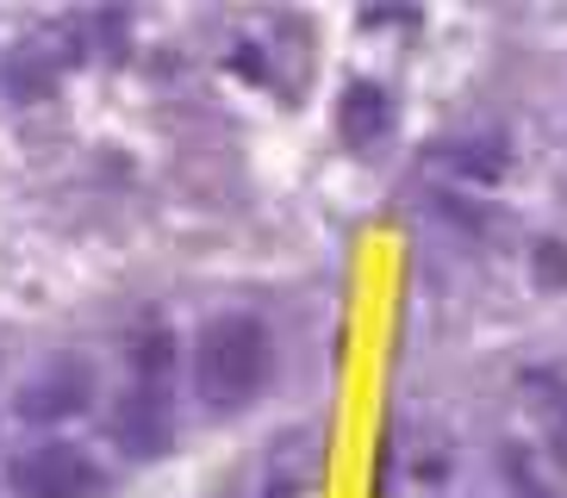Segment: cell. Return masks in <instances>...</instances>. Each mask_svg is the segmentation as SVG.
I'll use <instances>...</instances> for the list:
<instances>
[{
  "label": "cell",
  "instance_id": "cell-1",
  "mask_svg": "<svg viewBox=\"0 0 567 498\" xmlns=\"http://www.w3.org/2000/svg\"><path fill=\"white\" fill-rule=\"evenodd\" d=\"M262 374H268V331L250 312H225L200 331V343H194V381H200V398L213 412H237L262 386Z\"/></svg>",
  "mask_w": 567,
  "mask_h": 498
},
{
  "label": "cell",
  "instance_id": "cell-2",
  "mask_svg": "<svg viewBox=\"0 0 567 498\" xmlns=\"http://www.w3.org/2000/svg\"><path fill=\"white\" fill-rule=\"evenodd\" d=\"M101 486L94 461L75 443H32L13 461V492L19 498H87Z\"/></svg>",
  "mask_w": 567,
  "mask_h": 498
},
{
  "label": "cell",
  "instance_id": "cell-3",
  "mask_svg": "<svg viewBox=\"0 0 567 498\" xmlns=\"http://www.w3.org/2000/svg\"><path fill=\"white\" fill-rule=\"evenodd\" d=\"M168 430H175V412H168V386L132 381V393L113 405V436L125 455H163Z\"/></svg>",
  "mask_w": 567,
  "mask_h": 498
},
{
  "label": "cell",
  "instance_id": "cell-4",
  "mask_svg": "<svg viewBox=\"0 0 567 498\" xmlns=\"http://www.w3.org/2000/svg\"><path fill=\"white\" fill-rule=\"evenodd\" d=\"M87 398H94V374L82 362H51L44 374H32L19 386V417L25 424H63V417L82 412Z\"/></svg>",
  "mask_w": 567,
  "mask_h": 498
},
{
  "label": "cell",
  "instance_id": "cell-5",
  "mask_svg": "<svg viewBox=\"0 0 567 498\" xmlns=\"http://www.w3.org/2000/svg\"><path fill=\"white\" fill-rule=\"evenodd\" d=\"M524 393H530V417L543 424V448L567 467V381L555 367H530L524 374Z\"/></svg>",
  "mask_w": 567,
  "mask_h": 498
},
{
  "label": "cell",
  "instance_id": "cell-6",
  "mask_svg": "<svg viewBox=\"0 0 567 498\" xmlns=\"http://www.w3.org/2000/svg\"><path fill=\"white\" fill-rule=\"evenodd\" d=\"M386 125H393V100H386V87H374V82L343 87V100H337V132H343V144H374Z\"/></svg>",
  "mask_w": 567,
  "mask_h": 498
},
{
  "label": "cell",
  "instance_id": "cell-7",
  "mask_svg": "<svg viewBox=\"0 0 567 498\" xmlns=\"http://www.w3.org/2000/svg\"><path fill=\"white\" fill-rule=\"evenodd\" d=\"M132 367H137V381L168 386V367H175V336H168V331H144L132 343Z\"/></svg>",
  "mask_w": 567,
  "mask_h": 498
},
{
  "label": "cell",
  "instance_id": "cell-8",
  "mask_svg": "<svg viewBox=\"0 0 567 498\" xmlns=\"http://www.w3.org/2000/svg\"><path fill=\"white\" fill-rule=\"evenodd\" d=\"M450 163L474 181H499L505 175V149L499 144H450Z\"/></svg>",
  "mask_w": 567,
  "mask_h": 498
},
{
  "label": "cell",
  "instance_id": "cell-9",
  "mask_svg": "<svg viewBox=\"0 0 567 498\" xmlns=\"http://www.w3.org/2000/svg\"><path fill=\"white\" fill-rule=\"evenodd\" d=\"M530 274H536L543 293H561V287H567V243H561V237H543V243H536Z\"/></svg>",
  "mask_w": 567,
  "mask_h": 498
},
{
  "label": "cell",
  "instance_id": "cell-10",
  "mask_svg": "<svg viewBox=\"0 0 567 498\" xmlns=\"http://www.w3.org/2000/svg\"><path fill=\"white\" fill-rule=\"evenodd\" d=\"M517 498H555V492H543V486H517Z\"/></svg>",
  "mask_w": 567,
  "mask_h": 498
}]
</instances>
